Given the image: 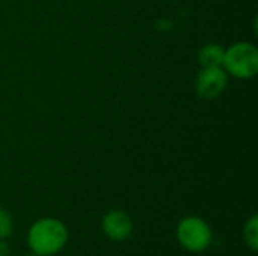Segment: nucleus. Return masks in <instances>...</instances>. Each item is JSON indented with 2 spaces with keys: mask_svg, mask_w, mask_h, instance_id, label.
Here are the masks:
<instances>
[{
  "mask_svg": "<svg viewBox=\"0 0 258 256\" xmlns=\"http://www.w3.org/2000/svg\"><path fill=\"white\" fill-rule=\"evenodd\" d=\"M101 231L110 241L122 243L133 234V220L124 210L113 208L103 216Z\"/></svg>",
  "mask_w": 258,
  "mask_h": 256,
  "instance_id": "39448f33",
  "label": "nucleus"
},
{
  "mask_svg": "<svg viewBox=\"0 0 258 256\" xmlns=\"http://www.w3.org/2000/svg\"><path fill=\"white\" fill-rule=\"evenodd\" d=\"M0 256H11V247L8 240H0Z\"/></svg>",
  "mask_w": 258,
  "mask_h": 256,
  "instance_id": "1a4fd4ad",
  "label": "nucleus"
},
{
  "mask_svg": "<svg viewBox=\"0 0 258 256\" xmlns=\"http://www.w3.org/2000/svg\"><path fill=\"white\" fill-rule=\"evenodd\" d=\"M24 256H39V255H36V253H33V252H29L27 255H24Z\"/></svg>",
  "mask_w": 258,
  "mask_h": 256,
  "instance_id": "9d476101",
  "label": "nucleus"
},
{
  "mask_svg": "<svg viewBox=\"0 0 258 256\" xmlns=\"http://www.w3.org/2000/svg\"><path fill=\"white\" fill-rule=\"evenodd\" d=\"M222 68L228 75L234 78H254L258 72V50L255 44L239 41L225 48Z\"/></svg>",
  "mask_w": 258,
  "mask_h": 256,
  "instance_id": "f03ea898",
  "label": "nucleus"
},
{
  "mask_svg": "<svg viewBox=\"0 0 258 256\" xmlns=\"http://www.w3.org/2000/svg\"><path fill=\"white\" fill-rule=\"evenodd\" d=\"M225 48L221 44L209 42L203 45L198 51V63L201 68H212V66H222Z\"/></svg>",
  "mask_w": 258,
  "mask_h": 256,
  "instance_id": "423d86ee",
  "label": "nucleus"
},
{
  "mask_svg": "<svg viewBox=\"0 0 258 256\" xmlns=\"http://www.w3.org/2000/svg\"><path fill=\"white\" fill-rule=\"evenodd\" d=\"M243 241L251 252L258 250V216L252 214L243 226Z\"/></svg>",
  "mask_w": 258,
  "mask_h": 256,
  "instance_id": "0eeeda50",
  "label": "nucleus"
},
{
  "mask_svg": "<svg viewBox=\"0 0 258 256\" xmlns=\"http://www.w3.org/2000/svg\"><path fill=\"white\" fill-rule=\"evenodd\" d=\"M14 232V219L11 213L0 207V240H8Z\"/></svg>",
  "mask_w": 258,
  "mask_h": 256,
  "instance_id": "6e6552de",
  "label": "nucleus"
},
{
  "mask_svg": "<svg viewBox=\"0 0 258 256\" xmlns=\"http://www.w3.org/2000/svg\"><path fill=\"white\" fill-rule=\"evenodd\" d=\"M178 244L190 253H203L213 243L212 226L198 216L183 217L175 229Z\"/></svg>",
  "mask_w": 258,
  "mask_h": 256,
  "instance_id": "7ed1b4c3",
  "label": "nucleus"
},
{
  "mask_svg": "<svg viewBox=\"0 0 258 256\" xmlns=\"http://www.w3.org/2000/svg\"><path fill=\"white\" fill-rule=\"evenodd\" d=\"M70 240L67 225L56 217H41L27 231V247L39 256H53L62 252Z\"/></svg>",
  "mask_w": 258,
  "mask_h": 256,
  "instance_id": "f257e3e1",
  "label": "nucleus"
},
{
  "mask_svg": "<svg viewBox=\"0 0 258 256\" xmlns=\"http://www.w3.org/2000/svg\"><path fill=\"white\" fill-rule=\"evenodd\" d=\"M228 74L222 66L201 68L195 77V92L201 100H216L228 86Z\"/></svg>",
  "mask_w": 258,
  "mask_h": 256,
  "instance_id": "20e7f679",
  "label": "nucleus"
}]
</instances>
